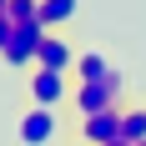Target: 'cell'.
I'll list each match as a JSON object with an SVG mask.
<instances>
[{
  "mask_svg": "<svg viewBox=\"0 0 146 146\" xmlns=\"http://www.w3.org/2000/svg\"><path fill=\"white\" fill-rule=\"evenodd\" d=\"M121 91H126L121 71H116V76H106V81H76L71 106L81 111V116H96V111H116V106H121Z\"/></svg>",
  "mask_w": 146,
  "mask_h": 146,
  "instance_id": "cell-1",
  "label": "cell"
},
{
  "mask_svg": "<svg viewBox=\"0 0 146 146\" xmlns=\"http://www.w3.org/2000/svg\"><path fill=\"white\" fill-rule=\"evenodd\" d=\"M56 136H60V116L45 111V106H25L15 116V141L20 146H50Z\"/></svg>",
  "mask_w": 146,
  "mask_h": 146,
  "instance_id": "cell-2",
  "label": "cell"
},
{
  "mask_svg": "<svg viewBox=\"0 0 146 146\" xmlns=\"http://www.w3.org/2000/svg\"><path fill=\"white\" fill-rule=\"evenodd\" d=\"M40 40H45V25H40V20H25V25H15V30H10V45L0 50V60H5L10 71H30V66H35Z\"/></svg>",
  "mask_w": 146,
  "mask_h": 146,
  "instance_id": "cell-3",
  "label": "cell"
},
{
  "mask_svg": "<svg viewBox=\"0 0 146 146\" xmlns=\"http://www.w3.org/2000/svg\"><path fill=\"white\" fill-rule=\"evenodd\" d=\"M71 71H30V106L56 111L60 101H71Z\"/></svg>",
  "mask_w": 146,
  "mask_h": 146,
  "instance_id": "cell-4",
  "label": "cell"
},
{
  "mask_svg": "<svg viewBox=\"0 0 146 146\" xmlns=\"http://www.w3.org/2000/svg\"><path fill=\"white\" fill-rule=\"evenodd\" d=\"M121 111L126 106H116V111H96V116H81V141L86 146H111V141H121Z\"/></svg>",
  "mask_w": 146,
  "mask_h": 146,
  "instance_id": "cell-5",
  "label": "cell"
},
{
  "mask_svg": "<svg viewBox=\"0 0 146 146\" xmlns=\"http://www.w3.org/2000/svg\"><path fill=\"white\" fill-rule=\"evenodd\" d=\"M35 71H76V50L60 40L56 30H45L40 50H35Z\"/></svg>",
  "mask_w": 146,
  "mask_h": 146,
  "instance_id": "cell-6",
  "label": "cell"
},
{
  "mask_svg": "<svg viewBox=\"0 0 146 146\" xmlns=\"http://www.w3.org/2000/svg\"><path fill=\"white\" fill-rule=\"evenodd\" d=\"M76 81H106V76H116V66H111V60L101 56V50H81V56H76Z\"/></svg>",
  "mask_w": 146,
  "mask_h": 146,
  "instance_id": "cell-7",
  "label": "cell"
},
{
  "mask_svg": "<svg viewBox=\"0 0 146 146\" xmlns=\"http://www.w3.org/2000/svg\"><path fill=\"white\" fill-rule=\"evenodd\" d=\"M76 10H81V0H40V20L45 30H56V25H66V20H76Z\"/></svg>",
  "mask_w": 146,
  "mask_h": 146,
  "instance_id": "cell-8",
  "label": "cell"
},
{
  "mask_svg": "<svg viewBox=\"0 0 146 146\" xmlns=\"http://www.w3.org/2000/svg\"><path fill=\"white\" fill-rule=\"evenodd\" d=\"M121 141H131V146H141V141H146V106L121 111Z\"/></svg>",
  "mask_w": 146,
  "mask_h": 146,
  "instance_id": "cell-9",
  "label": "cell"
},
{
  "mask_svg": "<svg viewBox=\"0 0 146 146\" xmlns=\"http://www.w3.org/2000/svg\"><path fill=\"white\" fill-rule=\"evenodd\" d=\"M15 20V25H25V20H35V15H40V0H10V10H5Z\"/></svg>",
  "mask_w": 146,
  "mask_h": 146,
  "instance_id": "cell-10",
  "label": "cell"
},
{
  "mask_svg": "<svg viewBox=\"0 0 146 146\" xmlns=\"http://www.w3.org/2000/svg\"><path fill=\"white\" fill-rule=\"evenodd\" d=\"M10 30H15V20H10V15H0V50L10 45Z\"/></svg>",
  "mask_w": 146,
  "mask_h": 146,
  "instance_id": "cell-11",
  "label": "cell"
},
{
  "mask_svg": "<svg viewBox=\"0 0 146 146\" xmlns=\"http://www.w3.org/2000/svg\"><path fill=\"white\" fill-rule=\"evenodd\" d=\"M5 10H10V0H0V15H5Z\"/></svg>",
  "mask_w": 146,
  "mask_h": 146,
  "instance_id": "cell-12",
  "label": "cell"
},
{
  "mask_svg": "<svg viewBox=\"0 0 146 146\" xmlns=\"http://www.w3.org/2000/svg\"><path fill=\"white\" fill-rule=\"evenodd\" d=\"M111 146H131V141H111Z\"/></svg>",
  "mask_w": 146,
  "mask_h": 146,
  "instance_id": "cell-13",
  "label": "cell"
},
{
  "mask_svg": "<svg viewBox=\"0 0 146 146\" xmlns=\"http://www.w3.org/2000/svg\"><path fill=\"white\" fill-rule=\"evenodd\" d=\"M71 146H86V141H71Z\"/></svg>",
  "mask_w": 146,
  "mask_h": 146,
  "instance_id": "cell-14",
  "label": "cell"
},
{
  "mask_svg": "<svg viewBox=\"0 0 146 146\" xmlns=\"http://www.w3.org/2000/svg\"><path fill=\"white\" fill-rule=\"evenodd\" d=\"M141 146H146V141H141Z\"/></svg>",
  "mask_w": 146,
  "mask_h": 146,
  "instance_id": "cell-15",
  "label": "cell"
}]
</instances>
